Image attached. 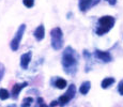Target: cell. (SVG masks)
<instances>
[{
	"label": "cell",
	"instance_id": "21",
	"mask_svg": "<svg viewBox=\"0 0 123 107\" xmlns=\"http://www.w3.org/2000/svg\"><path fill=\"white\" fill-rule=\"evenodd\" d=\"M57 105H59L58 104V101H53L50 103V105H49V107H55V106H57Z\"/></svg>",
	"mask_w": 123,
	"mask_h": 107
},
{
	"label": "cell",
	"instance_id": "16",
	"mask_svg": "<svg viewBox=\"0 0 123 107\" xmlns=\"http://www.w3.org/2000/svg\"><path fill=\"white\" fill-rule=\"evenodd\" d=\"M32 102H33V99H32V97H30V96L25 97V99L23 100L22 107H30L32 104Z\"/></svg>",
	"mask_w": 123,
	"mask_h": 107
},
{
	"label": "cell",
	"instance_id": "11",
	"mask_svg": "<svg viewBox=\"0 0 123 107\" xmlns=\"http://www.w3.org/2000/svg\"><path fill=\"white\" fill-rule=\"evenodd\" d=\"M75 93H76V87H75V85L74 84H71L70 86H68V90H67V92H65V95L68 96L71 100L73 99V97L75 96Z\"/></svg>",
	"mask_w": 123,
	"mask_h": 107
},
{
	"label": "cell",
	"instance_id": "19",
	"mask_svg": "<svg viewBox=\"0 0 123 107\" xmlns=\"http://www.w3.org/2000/svg\"><path fill=\"white\" fill-rule=\"evenodd\" d=\"M37 104H39L40 107H49V106H47L46 104H45L44 100L42 99V97H37Z\"/></svg>",
	"mask_w": 123,
	"mask_h": 107
},
{
	"label": "cell",
	"instance_id": "10",
	"mask_svg": "<svg viewBox=\"0 0 123 107\" xmlns=\"http://www.w3.org/2000/svg\"><path fill=\"white\" fill-rule=\"evenodd\" d=\"M90 88H91V82H84L81 84V86H80V88H79V92L82 94V95H86V94L89 92Z\"/></svg>",
	"mask_w": 123,
	"mask_h": 107
},
{
	"label": "cell",
	"instance_id": "15",
	"mask_svg": "<svg viewBox=\"0 0 123 107\" xmlns=\"http://www.w3.org/2000/svg\"><path fill=\"white\" fill-rule=\"evenodd\" d=\"M9 97H10V93H9V91L6 89H0V100H2V101H4V100H8Z\"/></svg>",
	"mask_w": 123,
	"mask_h": 107
},
{
	"label": "cell",
	"instance_id": "8",
	"mask_svg": "<svg viewBox=\"0 0 123 107\" xmlns=\"http://www.w3.org/2000/svg\"><path fill=\"white\" fill-rule=\"evenodd\" d=\"M34 38L37 41H42L45 37V28L43 25H40L37 29L34 30Z\"/></svg>",
	"mask_w": 123,
	"mask_h": 107
},
{
	"label": "cell",
	"instance_id": "18",
	"mask_svg": "<svg viewBox=\"0 0 123 107\" xmlns=\"http://www.w3.org/2000/svg\"><path fill=\"white\" fill-rule=\"evenodd\" d=\"M4 72H6V68H4V65L2 63H0V82H1V79L3 78Z\"/></svg>",
	"mask_w": 123,
	"mask_h": 107
},
{
	"label": "cell",
	"instance_id": "20",
	"mask_svg": "<svg viewBox=\"0 0 123 107\" xmlns=\"http://www.w3.org/2000/svg\"><path fill=\"white\" fill-rule=\"evenodd\" d=\"M118 91H119V93L121 94V95H123V79L119 82V85H118Z\"/></svg>",
	"mask_w": 123,
	"mask_h": 107
},
{
	"label": "cell",
	"instance_id": "23",
	"mask_svg": "<svg viewBox=\"0 0 123 107\" xmlns=\"http://www.w3.org/2000/svg\"><path fill=\"white\" fill-rule=\"evenodd\" d=\"M6 107H17V106H16L15 104H11V105H8Z\"/></svg>",
	"mask_w": 123,
	"mask_h": 107
},
{
	"label": "cell",
	"instance_id": "14",
	"mask_svg": "<svg viewBox=\"0 0 123 107\" xmlns=\"http://www.w3.org/2000/svg\"><path fill=\"white\" fill-rule=\"evenodd\" d=\"M70 101H71L70 97L67 96L65 94H62V95H61V96L58 99V104H59L60 106H64L65 104H68Z\"/></svg>",
	"mask_w": 123,
	"mask_h": 107
},
{
	"label": "cell",
	"instance_id": "2",
	"mask_svg": "<svg viewBox=\"0 0 123 107\" xmlns=\"http://www.w3.org/2000/svg\"><path fill=\"white\" fill-rule=\"evenodd\" d=\"M115 23H116L115 17H112L110 15H106L101 17L98 20V26H96V30H95L96 34L103 35L105 33L109 32L112 29L113 26H115Z\"/></svg>",
	"mask_w": 123,
	"mask_h": 107
},
{
	"label": "cell",
	"instance_id": "4",
	"mask_svg": "<svg viewBox=\"0 0 123 107\" xmlns=\"http://www.w3.org/2000/svg\"><path fill=\"white\" fill-rule=\"evenodd\" d=\"M26 30V25L25 24H23V25L19 26V28L17 29V31H16L15 35H14L13 40L11 41L10 43V46H11V49L14 51H16L18 49V47H19V44H20V41H22L23 39V35H24V32H25Z\"/></svg>",
	"mask_w": 123,
	"mask_h": 107
},
{
	"label": "cell",
	"instance_id": "9",
	"mask_svg": "<svg viewBox=\"0 0 123 107\" xmlns=\"http://www.w3.org/2000/svg\"><path fill=\"white\" fill-rule=\"evenodd\" d=\"M92 1H93V0H79V2H78L79 10L81 12H86L90 6H91Z\"/></svg>",
	"mask_w": 123,
	"mask_h": 107
},
{
	"label": "cell",
	"instance_id": "12",
	"mask_svg": "<svg viewBox=\"0 0 123 107\" xmlns=\"http://www.w3.org/2000/svg\"><path fill=\"white\" fill-rule=\"evenodd\" d=\"M112 84H115V78L106 77V78H104L103 82H102V88H103V89H107V88H109Z\"/></svg>",
	"mask_w": 123,
	"mask_h": 107
},
{
	"label": "cell",
	"instance_id": "17",
	"mask_svg": "<svg viewBox=\"0 0 123 107\" xmlns=\"http://www.w3.org/2000/svg\"><path fill=\"white\" fill-rule=\"evenodd\" d=\"M23 3L26 8H32L34 6V0H23Z\"/></svg>",
	"mask_w": 123,
	"mask_h": 107
},
{
	"label": "cell",
	"instance_id": "6",
	"mask_svg": "<svg viewBox=\"0 0 123 107\" xmlns=\"http://www.w3.org/2000/svg\"><path fill=\"white\" fill-rule=\"evenodd\" d=\"M31 57H32L31 51H28V53H25L22 55V57H20V66H22V69L27 70L28 65H29L30 61H31Z\"/></svg>",
	"mask_w": 123,
	"mask_h": 107
},
{
	"label": "cell",
	"instance_id": "22",
	"mask_svg": "<svg viewBox=\"0 0 123 107\" xmlns=\"http://www.w3.org/2000/svg\"><path fill=\"white\" fill-rule=\"evenodd\" d=\"M108 2H109V4H111V6H115L116 2H117V0H107Z\"/></svg>",
	"mask_w": 123,
	"mask_h": 107
},
{
	"label": "cell",
	"instance_id": "7",
	"mask_svg": "<svg viewBox=\"0 0 123 107\" xmlns=\"http://www.w3.org/2000/svg\"><path fill=\"white\" fill-rule=\"evenodd\" d=\"M27 86H28L27 82H22V84H15L13 86V88H12V97H13L14 100H16L18 97L19 92L22 91L25 87H27Z\"/></svg>",
	"mask_w": 123,
	"mask_h": 107
},
{
	"label": "cell",
	"instance_id": "5",
	"mask_svg": "<svg viewBox=\"0 0 123 107\" xmlns=\"http://www.w3.org/2000/svg\"><path fill=\"white\" fill-rule=\"evenodd\" d=\"M94 56H95L96 59H100L103 62H110L112 60V57L109 51H104V50H100V49H96L94 51Z\"/></svg>",
	"mask_w": 123,
	"mask_h": 107
},
{
	"label": "cell",
	"instance_id": "3",
	"mask_svg": "<svg viewBox=\"0 0 123 107\" xmlns=\"http://www.w3.org/2000/svg\"><path fill=\"white\" fill-rule=\"evenodd\" d=\"M51 47L55 50H59L63 46V32L60 27H56L50 31Z\"/></svg>",
	"mask_w": 123,
	"mask_h": 107
},
{
	"label": "cell",
	"instance_id": "13",
	"mask_svg": "<svg viewBox=\"0 0 123 107\" xmlns=\"http://www.w3.org/2000/svg\"><path fill=\"white\" fill-rule=\"evenodd\" d=\"M68 82L65 79H63V78H57L56 82H55V87H57L58 89H64L65 87H67Z\"/></svg>",
	"mask_w": 123,
	"mask_h": 107
},
{
	"label": "cell",
	"instance_id": "1",
	"mask_svg": "<svg viewBox=\"0 0 123 107\" xmlns=\"http://www.w3.org/2000/svg\"><path fill=\"white\" fill-rule=\"evenodd\" d=\"M63 71L68 75H74L78 68V55L71 46H68L62 54Z\"/></svg>",
	"mask_w": 123,
	"mask_h": 107
}]
</instances>
